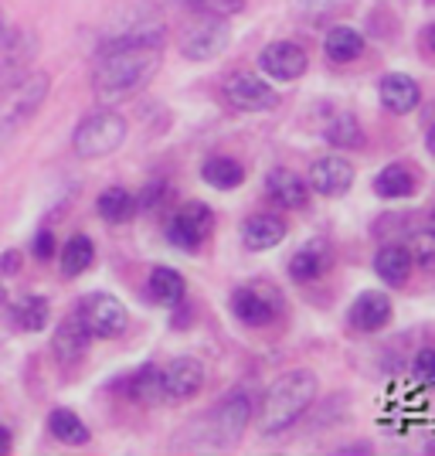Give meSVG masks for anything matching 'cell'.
<instances>
[{"label": "cell", "instance_id": "obj_25", "mask_svg": "<svg viewBox=\"0 0 435 456\" xmlns=\"http://www.w3.org/2000/svg\"><path fill=\"white\" fill-rule=\"evenodd\" d=\"M99 215L109 222V225H123L136 215V198L126 188H106L99 194Z\"/></svg>", "mask_w": 435, "mask_h": 456}, {"label": "cell", "instance_id": "obj_29", "mask_svg": "<svg viewBox=\"0 0 435 456\" xmlns=\"http://www.w3.org/2000/svg\"><path fill=\"white\" fill-rule=\"evenodd\" d=\"M130 399L143 402V405L164 399V388H160V368L143 364V368L133 375V379H130Z\"/></svg>", "mask_w": 435, "mask_h": 456}, {"label": "cell", "instance_id": "obj_31", "mask_svg": "<svg viewBox=\"0 0 435 456\" xmlns=\"http://www.w3.org/2000/svg\"><path fill=\"white\" fill-rule=\"evenodd\" d=\"M194 11L211 14V18H231L238 11H246V0H190Z\"/></svg>", "mask_w": 435, "mask_h": 456}, {"label": "cell", "instance_id": "obj_22", "mask_svg": "<svg viewBox=\"0 0 435 456\" xmlns=\"http://www.w3.org/2000/svg\"><path fill=\"white\" fill-rule=\"evenodd\" d=\"M412 266H415V259H412V252L405 246H384L378 256H375V273L381 276V283H388V286L405 283Z\"/></svg>", "mask_w": 435, "mask_h": 456}, {"label": "cell", "instance_id": "obj_9", "mask_svg": "<svg viewBox=\"0 0 435 456\" xmlns=\"http://www.w3.org/2000/svg\"><path fill=\"white\" fill-rule=\"evenodd\" d=\"M228 41H231L228 18H211V14H205L197 24H190L188 31H184L181 55L190 58V61H211V58H218L225 52Z\"/></svg>", "mask_w": 435, "mask_h": 456}, {"label": "cell", "instance_id": "obj_4", "mask_svg": "<svg viewBox=\"0 0 435 456\" xmlns=\"http://www.w3.org/2000/svg\"><path fill=\"white\" fill-rule=\"evenodd\" d=\"M252 412H255V395H252L248 388L231 392V395L211 412V426H208L205 446H235L238 436L246 433Z\"/></svg>", "mask_w": 435, "mask_h": 456}, {"label": "cell", "instance_id": "obj_1", "mask_svg": "<svg viewBox=\"0 0 435 456\" xmlns=\"http://www.w3.org/2000/svg\"><path fill=\"white\" fill-rule=\"evenodd\" d=\"M160 69V48L157 45H126V48H106L99 52L93 89L102 102L130 99L150 86Z\"/></svg>", "mask_w": 435, "mask_h": 456}, {"label": "cell", "instance_id": "obj_10", "mask_svg": "<svg viewBox=\"0 0 435 456\" xmlns=\"http://www.w3.org/2000/svg\"><path fill=\"white\" fill-rule=\"evenodd\" d=\"M78 317L89 327L93 338H119L130 323L126 306L119 304L109 293H89L82 304H78Z\"/></svg>", "mask_w": 435, "mask_h": 456}, {"label": "cell", "instance_id": "obj_24", "mask_svg": "<svg viewBox=\"0 0 435 456\" xmlns=\"http://www.w3.org/2000/svg\"><path fill=\"white\" fill-rule=\"evenodd\" d=\"M147 289H150L153 300H157V304H164V306L184 304V297H188V283H184V276H181L177 269H171V266L153 269Z\"/></svg>", "mask_w": 435, "mask_h": 456}, {"label": "cell", "instance_id": "obj_6", "mask_svg": "<svg viewBox=\"0 0 435 456\" xmlns=\"http://www.w3.org/2000/svg\"><path fill=\"white\" fill-rule=\"evenodd\" d=\"M214 228V211L205 201H190L184 208H177L167 222V242L184 252H197L205 246V239Z\"/></svg>", "mask_w": 435, "mask_h": 456}, {"label": "cell", "instance_id": "obj_34", "mask_svg": "<svg viewBox=\"0 0 435 456\" xmlns=\"http://www.w3.org/2000/svg\"><path fill=\"white\" fill-rule=\"evenodd\" d=\"M181 306V304H177ZM190 323V310L188 306H181V310H177V314H173V327H188Z\"/></svg>", "mask_w": 435, "mask_h": 456}, {"label": "cell", "instance_id": "obj_8", "mask_svg": "<svg viewBox=\"0 0 435 456\" xmlns=\"http://www.w3.org/2000/svg\"><path fill=\"white\" fill-rule=\"evenodd\" d=\"M222 95H225L228 106L238 110V113H265V110H272L279 102L276 89L255 72H231L225 78V86H222Z\"/></svg>", "mask_w": 435, "mask_h": 456}, {"label": "cell", "instance_id": "obj_11", "mask_svg": "<svg viewBox=\"0 0 435 456\" xmlns=\"http://www.w3.org/2000/svg\"><path fill=\"white\" fill-rule=\"evenodd\" d=\"M259 69L272 82H296L310 69V55H306L303 45H296V41H272V45H265L262 55H259Z\"/></svg>", "mask_w": 435, "mask_h": 456}, {"label": "cell", "instance_id": "obj_41", "mask_svg": "<svg viewBox=\"0 0 435 456\" xmlns=\"http://www.w3.org/2000/svg\"><path fill=\"white\" fill-rule=\"evenodd\" d=\"M0 297H4V293H0Z\"/></svg>", "mask_w": 435, "mask_h": 456}, {"label": "cell", "instance_id": "obj_18", "mask_svg": "<svg viewBox=\"0 0 435 456\" xmlns=\"http://www.w3.org/2000/svg\"><path fill=\"white\" fill-rule=\"evenodd\" d=\"M286 225L283 215H272V211H262V215H252L246 225H242V242H246L248 252H269L276 248L286 239Z\"/></svg>", "mask_w": 435, "mask_h": 456}, {"label": "cell", "instance_id": "obj_7", "mask_svg": "<svg viewBox=\"0 0 435 456\" xmlns=\"http://www.w3.org/2000/svg\"><path fill=\"white\" fill-rule=\"evenodd\" d=\"M44 93H48V76L35 72V76H28L20 82L18 93L7 95V102L0 106V147L7 143V136L14 134L24 119L35 116V110L44 102Z\"/></svg>", "mask_w": 435, "mask_h": 456}, {"label": "cell", "instance_id": "obj_28", "mask_svg": "<svg viewBox=\"0 0 435 456\" xmlns=\"http://www.w3.org/2000/svg\"><path fill=\"white\" fill-rule=\"evenodd\" d=\"M95 259V246L89 235H72L65 248H61V273L65 276H82L85 269L93 266Z\"/></svg>", "mask_w": 435, "mask_h": 456}, {"label": "cell", "instance_id": "obj_12", "mask_svg": "<svg viewBox=\"0 0 435 456\" xmlns=\"http://www.w3.org/2000/svg\"><path fill=\"white\" fill-rule=\"evenodd\" d=\"M160 388H164V399L171 402L194 399L205 388V364L197 358H173L171 364L160 368Z\"/></svg>", "mask_w": 435, "mask_h": 456}, {"label": "cell", "instance_id": "obj_30", "mask_svg": "<svg viewBox=\"0 0 435 456\" xmlns=\"http://www.w3.org/2000/svg\"><path fill=\"white\" fill-rule=\"evenodd\" d=\"M48 314H52V306H48L44 297H28V300H20L18 310H14L18 327H24V330H41V327L48 323Z\"/></svg>", "mask_w": 435, "mask_h": 456}, {"label": "cell", "instance_id": "obj_19", "mask_svg": "<svg viewBox=\"0 0 435 456\" xmlns=\"http://www.w3.org/2000/svg\"><path fill=\"white\" fill-rule=\"evenodd\" d=\"M89 341H93V334H89V327L82 323V317H68V321L61 323L55 330V341H52V347H55V358L61 364H72L78 362L85 351H89Z\"/></svg>", "mask_w": 435, "mask_h": 456}, {"label": "cell", "instance_id": "obj_38", "mask_svg": "<svg viewBox=\"0 0 435 456\" xmlns=\"http://www.w3.org/2000/svg\"><path fill=\"white\" fill-rule=\"evenodd\" d=\"M425 147H429V153L435 157V126L429 130V134H425Z\"/></svg>", "mask_w": 435, "mask_h": 456}, {"label": "cell", "instance_id": "obj_20", "mask_svg": "<svg viewBox=\"0 0 435 456\" xmlns=\"http://www.w3.org/2000/svg\"><path fill=\"white\" fill-rule=\"evenodd\" d=\"M323 55L330 58L334 65H350V61H358L364 55V35L347 28V24L330 28L326 38H323Z\"/></svg>", "mask_w": 435, "mask_h": 456}, {"label": "cell", "instance_id": "obj_5", "mask_svg": "<svg viewBox=\"0 0 435 456\" xmlns=\"http://www.w3.org/2000/svg\"><path fill=\"white\" fill-rule=\"evenodd\" d=\"M286 300L272 283H246L231 293V314L246 327H265L283 317Z\"/></svg>", "mask_w": 435, "mask_h": 456}, {"label": "cell", "instance_id": "obj_15", "mask_svg": "<svg viewBox=\"0 0 435 456\" xmlns=\"http://www.w3.org/2000/svg\"><path fill=\"white\" fill-rule=\"evenodd\" d=\"M378 99L388 113L408 116L412 110H418L422 102V86L412 76H401V72H388L378 82Z\"/></svg>", "mask_w": 435, "mask_h": 456}, {"label": "cell", "instance_id": "obj_3", "mask_svg": "<svg viewBox=\"0 0 435 456\" xmlns=\"http://www.w3.org/2000/svg\"><path fill=\"white\" fill-rule=\"evenodd\" d=\"M126 140V119L113 110H99V113H89L82 123L76 126V136H72V147H76L78 157H106L123 147Z\"/></svg>", "mask_w": 435, "mask_h": 456}, {"label": "cell", "instance_id": "obj_21", "mask_svg": "<svg viewBox=\"0 0 435 456\" xmlns=\"http://www.w3.org/2000/svg\"><path fill=\"white\" fill-rule=\"evenodd\" d=\"M201 181L218 191H235L246 181V167H242L235 157L214 153V157H208V160L201 164Z\"/></svg>", "mask_w": 435, "mask_h": 456}, {"label": "cell", "instance_id": "obj_26", "mask_svg": "<svg viewBox=\"0 0 435 456\" xmlns=\"http://www.w3.org/2000/svg\"><path fill=\"white\" fill-rule=\"evenodd\" d=\"M48 429H52V436L61 439V443H68V446L89 443V426H85L72 409H55V412L48 416Z\"/></svg>", "mask_w": 435, "mask_h": 456}, {"label": "cell", "instance_id": "obj_14", "mask_svg": "<svg viewBox=\"0 0 435 456\" xmlns=\"http://www.w3.org/2000/svg\"><path fill=\"white\" fill-rule=\"evenodd\" d=\"M391 317H395V306L388 300V293H381V289H364L347 310V321L360 334H375L381 327H388Z\"/></svg>", "mask_w": 435, "mask_h": 456}, {"label": "cell", "instance_id": "obj_35", "mask_svg": "<svg viewBox=\"0 0 435 456\" xmlns=\"http://www.w3.org/2000/svg\"><path fill=\"white\" fill-rule=\"evenodd\" d=\"M7 450H11V433H7V429H4V422H0V456L7 453Z\"/></svg>", "mask_w": 435, "mask_h": 456}, {"label": "cell", "instance_id": "obj_17", "mask_svg": "<svg viewBox=\"0 0 435 456\" xmlns=\"http://www.w3.org/2000/svg\"><path fill=\"white\" fill-rule=\"evenodd\" d=\"M265 191H269V198L279 208L300 211L310 205V184H306V177H300V174L289 171V167H276V171L265 174Z\"/></svg>", "mask_w": 435, "mask_h": 456}, {"label": "cell", "instance_id": "obj_33", "mask_svg": "<svg viewBox=\"0 0 435 456\" xmlns=\"http://www.w3.org/2000/svg\"><path fill=\"white\" fill-rule=\"evenodd\" d=\"M18 269H20V252H4L0 273H18Z\"/></svg>", "mask_w": 435, "mask_h": 456}, {"label": "cell", "instance_id": "obj_37", "mask_svg": "<svg viewBox=\"0 0 435 456\" xmlns=\"http://www.w3.org/2000/svg\"><path fill=\"white\" fill-rule=\"evenodd\" d=\"M425 45H429V48L435 52V20L429 24V28H425Z\"/></svg>", "mask_w": 435, "mask_h": 456}, {"label": "cell", "instance_id": "obj_40", "mask_svg": "<svg viewBox=\"0 0 435 456\" xmlns=\"http://www.w3.org/2000/svg\"><path fill=\"white\" fill-rule=\"evenodd\" d=\"M0 31H4V20H0Z\"/></svg>", "mask_w": 435, "mask_h": 456}, {"label": "cell", "instance_id": "obj_2", "mask_svg": "<svg viewBox=\"0 0 435 456\" xmlns=\"http://www.w3.org/2000/svg\"><path fill=\"white\" fill-rule=\"evenodd\" d=\"M320 381L310 368H293L283 379L276 381L265 392L262 405H259V429L262 436H279L289 426H296L306 416V409L317 399Z\"/></svg>", "mask_w": 435, "mask_h": 456}, {"label": "cell", "instance_id": "obj_32", "mask_svg": "<svg viewBox=\"0 0 435 456\" xmlns=\"http://www.w3.org/2000/svg\"><path fill=\"white\" fill-rule=\"evenodd\" d=\"M35 256L38 259H52L55 256V235L48 228H41L38 235H35Z\"/></svg>", "mask_w": 435, "mask_h": 456}, {"label": "cell", "instance_id": "obj_27", "mask_svg": "<svg viewBox=\"0 0 435 456\" xmlns=\"http://www.w3.org/2000/svg\"><path fill=\"white\" fill-rule=\"evenodd\" d=\"M323 136H326V143H334V147H341V151H358V147H364V130H360V123L350 113L334 116V119L326 123Z\"/></svg>", "mask_w": 435, "mask_h": 456}, {"label": "cell", "instance_id": "obj_16", "mask_svg": "<svg viewBox=\"0 0 435 456\" xmlns=\"http://www.w3.org/2000/svg\"><path fill=\"white\" fill-rule=\"evenodd\" d=\"M334 263V248L326 239H310L306 246H300L289 259V276L296 283H317L323 273Z\"/></svg>", "mask_w": 435, "mask_h": 456}, {"label": "cell", "instance_id": "obj_39", "mask_svg": "<svg viewBox=\"0 0 435 456\" xmlns=\"http://www.w3.org/2000/svg\"><path fill=\"white\" fill-rule=\"evenodd\" d=\"M425 225H429V235H432V239H435V208L429 211V222H425Z\"/></svg>", "mask_w": 435, "mask_h": 456}, {"label": "cell", "instance_id": "obj_23", "mask_svg": "<svg viewBox=\"0 0 435 456\" xmlns=\"http://www.w3.org/2000/svg\"><path fill=\"white\" fill-rule=\"evenodd\" d=\"M375 194L378 198H388V201H398V198H408L415 194V171L405 167V164H388L381 167L378 177H375Z\"/></svg>", "mask_w": 435, "mask_h": 456}, {"label": "cell", "instance_id": "obj_13", "mask_svg": "<svg viewBox=\"0 0 435 456\" xmlns=\"http://www.w3.org/2000/svg\"><path fill=\"white\" fill-rule=\"evenodd\" d=\"M306 184L320 198H343L354 184V164L343 157H334V153L320 157V160H313V167L306 174Z\"/></svg>", "mask_w": 435, "mask_h": 456}, {"label": "cell", "instance_id": "obj_36", "mask_svg": "<svg viewBox=\"0 0 435 456\" xmlns=\"http://www.w3.org/2000/svg\"><path fill=\"white\" fill-rule=\"evenodd\" d=\"M422 266L429 269V273H435V256H432V252H422Z\"/></svg>", "mask_w": 435, "mask_h": 456}]
</instances>
